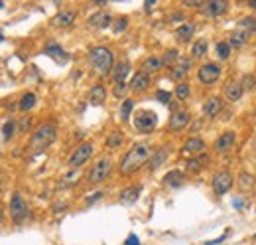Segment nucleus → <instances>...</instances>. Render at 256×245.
<instances>
[{
    "label": "nucleus",
    "instance_id": "obj_48",
    "mask_svg": "<svg viewBox=\"0 0 256 245\" xmlns=\"http://www.w3.org/2000/svg\"><path fill=\"white\" fill-rule=\"evenodd\" d=\"M249 6H251V8H256V0L255 2H249Z\"/></svg>",
    "mask_w": 256,
    "mask_h": 245
},
{
    "label": "nucleus",
    "instance_id": "obj_37",
    "mask_svg": "<svg viewBox=\"0 0 256 245\" xmlns=\"http://www.w3.org/2000/svg\"><path fill=\"white\" fill-rule=\"evenodd\" d=\"M217 53H219V57H221V59H227V57H229V53H231V46H229L227 42L217 44Z\"/></svg>",
    "mask_w": 256,
    "mask_h": 245
},
{
    "label": "nucleus",
    "instance_id": "obj_25",
    "mask_svg": "<svg viewBox=\"0 0 256 245\" xmlns=\"http://www.w3.org/2000/svg\"><path fill=\"white\" fill-rule=\"evenodd\" d=\"M193 32H195V28L191 26V24H183V26H179L177 30H175V38H177V42H189L191 38H193Z\"/></svg>",
    "mask_w": 256,
    "mask_h": 245
},
{
    "label": "nucleus",
    "instance_id": "obj_7",
    "mask_svg": "<svg viewBox=\"0 0 256 245\" xmlns=\"http://www.w3.org/2000/svg\"><path fill=\"white\" fill-rule=\"evenodd\" d=\"M221 77V67L217 63H205L199 67L197 71V79L203 83V85H213L217 79Z\"/></svg>",
    "mask_w": 256,
    "mask_h": 245
},
{
    "label": "nucleus",
    "instance_id": "obj_12",
    "mask_svg": "<svg viewBox=\"0 0 256 245\" xmlns=\"http://www.w3.org/2000/svg\"><path fill=\"white\" fill-rule=\"evenodd\" d=\"M223 95H225V99H227V101L235 103V101H239V99L245 95V85H243L241 81H231V83H227V85H225Z\"/></svg>",
    "mask_w": 256,
    "mask_h": 245
},
{
    "label": "nucleus",
    "instance_id": "obj_41",
    "mask_svg": "<svg viewBox=\"0 0 256 245\" xmlns=\"http://www.w3.org/2000/svg\"><path fill=\"white\" fill-rule=\"evenodd\" d=\"M158 101L160 103H170L171 101V93H168V91H158Z\"/></svg>",
    "mask_w": 256,
    "mask_h": 245
},
{
    "label": "nucleus",
    "instance_id": "obj_3",
    "mask_svg": "<svg viewBox=\"0 0 256 245\" xmlns=\"http://www.w3.org/2000/svg\"><path fill=\"white\" fill-rule=\"evenodd\" d=\"M57 137V129L53 125H42L36 129V133L32 135V141H30V148L32 152H42L45 150Z\"/></svg>",
    "mask_w": 256,
    "mask_h": 245
},
{
    "label": "nucleus",
    "instance_id": "obj_44",
    "mask_svg": "<svg viewBox=\"0 0 256 245\" xmlns=\"http://www.w3.org/2000/svg\"><path fill=\"white\" fill-rule=\"evenodd\" d=\"M171 20H177V22H181V20H185V14H179V12H175V14L171 16Z\"/></svg>",
    "mask_w": 256,
    "mask_h": 245
},
{
    "label": "nucleus",
    "instance_id": "obj_21",
    "mask_svg": "<svg viewBox=\"0 0 256 245\" xmlns=\"http://www.w3.org/2000/svg\"><path fill=\"white\" fill-rule=\"evenodd\" d=\"M105 99H107V91H105L103 85H95V87L89 91V103H91V105L99 107V105L105 103Z\"/></svg>",
    "mask_w": 256,
    "mask_h": 245
},
{
    "label": "nucleus",
    "instance_id": "obj_33",
    "mask_svg": "<svg viewBox=\"0 0 256 245\" xmlns=\"http://www.w3.org/2000/svg\"><path fill=\"white\" fill-rule=\"evenodd\" d=\"M207 162H209V156H207V154H201V156H195L193 160H189V162H187V168H189V170H197V168L205 166Z\"/></svg>",
    "mask_w": 256,
    "mask_h": 245
},
{
    "label": "nucleus",
    "instance_id": "obj_9",
    "mask_svg": "<svg viewBox=\"0 0 256 245\" xmlns=\"http://www.w3.org/2000/svg\"><path fill=\"white\" fill-rule=\"evenodd\" d=\"M231 186H233V176H231L229 170H221V172L215 174V178H213V190H215L217 196H225L231 190Z\"/></svg>",
    "mask_w": 256,
    "mask_h": 245
},
{
    "label": "nucleus",
    "instance_id": "obj_20",
    "mask_svg": "<svg viewBox=\"0 0 256 245\" xmlns=\"http://www.w3.org/2000/svg\"><path fill=\"white\" fill-rule=\"evenodd\" d=\"M205 150V143L201 141V139H189L185 145H183V148H181V152L183 154H199V152H203Z\"/></svg>",
    "mask_w": 256,
    "mask_h": 245
},
{
    "label": "nucleus",
    "instance_id": "obj_40",
    "mask_svg": "<svg viewBox=\"0 0 256 245\" xmlns=\"http://www.w3.org/2000/svg\"><path fill=\"white\" fill-rule=\"evenodd\" d=\"M253 184H255V178H253L251 174H247V172H245V174L241 176V186H243V188H247V186H253Z\"/></svg>",
    "mask_w": 256,
    "mask_h": 245
},
{
    "label": "nucleus",
    "instance_id": "obj_28",
    "mask_svg": "<svg viewBox=\"0 0 256 245\" xmlns=\"http://www.w3.org/2000/svg\"><path fill=\"white\" fill-rule=\"evenodd\" d=\"M18 107H20V111H32L34 107H36V95L34 93H26V95H22V99H20V103H18Z\"/></svg>",
    "mask_w": 256,
    "mask_h": 245
},
{
    "label": "nucleus",
    "instance_id": "obj_39",
    "mask_svg": "<svg viewBox=\"0 0 256 245\" xmlns=\"http://www.w3.org/2000/svg\"><path fill=\"white\" fill-rule=\"evenodd\" d=\"M127 28H128V20H127V18H123V20H117V22H115V26H113L115 34H123Z\"/></svg>",
    "mask_w": 256,
    "mask_h": 245
},
{
    "label": "nucleus",
    "instance_id": "obj_38",
    "mask_svg": "<svg viewBox=\"0 0 256 245\" xmlns=\"http://www.w3.org/2000/svg\"><path fill=\"white\" fill-rule=\"evenodd\" d=\"M177 61H179V59H177V51H175V49H171L170 53L164 55V65H171V67H173Z\"/></svg>",
    "mask_w": 256,
    "mask_h": 245
},
{
    "label": "nucleus",
    "instance_id": "obj_43",
    "mask_svg": "<svg viewBox=\"0 0 256 245\" xmlns=\"http://www.w3.org/2000/svg\"><path fill=\"white\" fill-rule=\"evenodd\" d=\"M125 245H140V242H138V238L136 236H128L127 244Z\"/></svg>",
    "mask_w": 256,
    "mask_h": 245
},
{
    "label": "nucleus",
    "instance_id": "obj_13",
    "mask_svg": "<svg viewBox=\"0 0 256 245\" xmlns=\"http://www.w3.org/2000/svg\"><path fill=\"white\" fill-rule=\"evenodd\" d=\"M189 69H191V61H189V59H179V61L171 67V79L177 81V83H181V79L187 77Z\"/></svg>",
    "mask_w": 256,
    "mask_h": 245
},
{
    "label": "nucleus",
    "instance_id": "obj_47",
    "mask_svg": "<svg viewBox=\"0 0 256 245\" xmlns=\"http://www.w3.org/2000/svg\"><path fill=\"white\" fill-rule=\"evenodd\" d=\"M235 206L241 210V208H243V200H235Z\"/></svg>",
    "mask_w": 256,
    "mask_h": 245
},
{
    "label": "nucleus",
    "instance_id": "obj_42",
    "mask_svg": "<svg viewBox=\"0 0 256 245\" xmlns=\"http://www.w3.org/2000/svg\"><path fill=\"white\" fill-rule=\"evenodd\" d=\"M183 6H189V8H201L203 4H201V2H193V0H183Z\"/></svg>",
    "mask_w": 256,
    "mask_h": 245
},
{
    "label": "nucleus",
    "instance_id": "obj_1",
    "mask_svg": "<svg viewBox=\"0 0 256 245\" xmlns=\"http://www.w3.org/2000/svg\"><path fill=\"white\" fill-rule=\"evenodd\" d=\"M152 154H154V150H152V145L150 143H136L125 154V158L121 162V174H125V176L134 174L148 160H152Z\"/></svg>",
    "mask_w": 256,
    "mask_h": 245
},
{
    "label": "nucleus",
    "instance_id": "obj_17",
    "mask_svg": "<svg viewBox=\"0 0 256 245\" xmlns=\"http://www.w3.org/2000/svg\"><path fill=\"white\" fill-rule=\"evenodd\" d=\"M249 38H251V34L247 32V30H241V28H237L235 32H233V36H231V42H229V46L233 48V49H241L247 42H249Z\"/></svg>",
    "mask_w": 256,
    "mask_h": 245
},
{
    "label": "nucleus",
    "instance_id": "obj_10",
    "mask_svg": "<svg viewBox=\"0 0 256 245\" xmlns=\"http://www.w3.org/2000/svg\"><path fill=\"white\" fill-rule=\"evenodd\" d=\"M189 111L187 109H175L173 113H171V117H170V131H173V133H177V131H181V129H185L187 125H189Z\"/></svg>",
    "mask_w": 256,
    "mask_h": 245
},
{
    "label": "nucleus",
    "instance_id": "obj_36",
    "mask_svg": "<svg viewBox=\"0 0 256 245\" xmlns=\"http://www.w3.org/2000/svg\"><path fill=\"white\" fill-rule=\"evenodd\" d=\"M132 109H134V103H132V99H127V101L123 103V107H121V119H123V121H127L128 117H130Z\"/></svg>",
    "mask_w": 256,
    "mask_h": 245
},
{
    "label": "nucleus",
    "instance_id": "obj_35",
    "mask_svg": "<svg viewBox=\"0 0 256 245\" xmlns=\"http://www.w3.org/2000/svg\"><path fill=\"white\" fill-rule=\"evenodd\" d=\"M239 28H241V30H245V28H247V32H249V34H253V32H256V20L255 18H245V20H241Z\"/></svg>",
    "mask_w": 256,
    "mask_h": 245
},
{
    "label": "nucleus",
    "instance_id": "obj_27",
    "mask_svg": "<svg viewBox=\"0 0 256 245\" xmlns=\"http://www.w3.org/2000/svg\"><path fill=\"white\" fill-rule=\"evenodd\" d=\"M162 65H164V61H160L158 57H148V59H144L142 69H144V73H156Z\"/></svg>",
    "mask_w": 256,
    "mask_h": 245
},
{
    "label": "nucleus",
    "instance_id": "obj_4",
    "mask_svg": "<svg viewBox=\"0 0 256 245\" xmlns=\"http://www.w3.org/2000/svg\"><path fill=\"white\" fill-rule=\"evenodd\" d=\"M111 170H113V158H111V156H103V158L91 168V172L87 174V180H89L91 184H101V182H105V180L109 178Z\"/></svg>",
    "mask_w": 256,
    "mask_h": 245
},
{
    "label": "nucleus",
    "instance_id": "obj_15",
    "mask_svg": "<svg viewBox=\"0 0 256 245\" xmlns=\"http://www.w3.org/2000/svg\"><path fill=\"white\" fill-rule=\"evenodd\" d=\"M221 111H223V101H221L219 97H211V99H207L205 105H203V113H205V117H209V119H215Z\"/></svg>",
    "mask_w": 256,
    "mask_h": 245
},
{
    "label": "nucleus",
    "instance_id": "obj_19",
    "mask_svg": "<svg viewBox=\"0 0 256 245\" xmlns=\"http://www.w3.org/2000/svg\"><path fill=\"white\" fill-rule=\"evenodd\" d=\"M111 16L107 14V12H97V14H93L91 18H89V26L91 28H99V30H105L107 26H111Z\"/></svg>",
    "mask_w": 256,
    "mask_h": 245
},
{
    "label": "nucleus",
    "instance_id": "obj_11",
    "mask_svg": "<svg viewBox=\"0 0 256 245\" xmlns=\"http://www.w3.org/2000/svg\"><path fill=\"white\" fill-rule=\"evenodd\" d=\"M227 8H229V4L225 0H209V2H205L201 6V10H203V14L207 18H219V16H223L227 12Z\"/></svg>",
    "mask_w": 256,
    "mask_h": 245
},
{
    "label": "nucleus",
    "instance_id": "obj_23",
    "mask_svg": "<svg viewBox=\"0 0 256 245\" xmlns=\"http://www.w3.org/2000/svg\"><path fill=\"white\" fill-rule=\"evenodd\" d=\"M75 22V12L71 10H61L53 18V26H71Z\"/></svg>",
    "mask_w": 256,
    "mask_h": 245
},
{
    "label": "nucleus",
    "instance_id": "obj_14",
    "mask_svg": "<svg viewBox=\"0 0 256 245\" xmlns=\"http://www.w3.org/2000/svg\"><path fill=\"white\" fill-rule=\"evenodd\" d=\"M43 53L49 55V57H53L57 63H65V61L69 59V53H67L61 46H57V44H47L45 49H43Z\"/></svg>",
    "mask_w": 256,
    "mask_h": 245
},
{
    "label": "nucleus",
    "instance_id": "obj_31",
    "mask_svg": "<svg viewBox=\"0 0 256 245\" xmlns=\"http://www.w3.org/2000/svg\"><path fill=\"white\" fill-rule=\"evenodd\" d=\"M14 131H16V123L14 121H4V125H2V143H8L12 139V135H14Z\"/></svg>",
    "mask_w": 256,
    "mask_h": 245
},
{
    "label": "nucleus",
    "instance_id": "obj_46",
    "mask_svg": "<svg viewBox=\"0 0 256 245\" xmlns=\"http://www.w3.org/2000/svg\"><path fill=\"white\" fill-rule=\"evenodd\" d=\"M152 6H154V0H148V2H146V10H150Z\"/></svg>",
    "mask_w": 256,
    "mask_h": 245
},
{
    "label": "nucleus",
    "instance_id": "obj_24",
    "mask_svg": "<svg viewBox=\"0 0 256 245\" xmlns=\"http://www.w3.org/2000/svg\"><path fill=\"white\" fill-rule=\"evenodd\" d=\"M168 148L166 147H162V148H158L154 154H152V160H150V170H156V168H160L164 162H166V158H168Z\"/></svg>",
    "mask_w": 256,
    "mask_h": 245
},
{
    "label": "nucleus",
    "instance_id": "obj_49",
    "mask_svg": "<svg viewBox=\"0 0 256 245\" xmlns=\"http://www.w3.org/2000/svg\"><path fill=\"white\" fill-rule=\"evenodd\" d=\"M255 238H256V236H255Z\"/></svg>",
    "mask_w": 256,
    "mask_h": 245
},
{
    "label": "nucleus",
    "instance_id": "obj_8",
    "mask_svg": "<svg viewBox=\"0 0 256 245\" xmlns=\"http://www.w3.org/2000/svg\"><path fill=\"white\" fill-rule=\"evenodd\" d=\"M91 154H93V143H83V145L71 154L69 166H71V168H81V166L91 158Z\"/></svg>",
    "mask_w": 256,
    "mask_h": 245
},
{
    "label": "nucleus",
    "instance_id": "obj_45",
    "mask_svg": "<svg viewBox=\"0 0 256 245\" xmlns=\"http://www.w3.org/2000/svg\"><path fill=\"white\" fill-rule=\"evenodd\" d=\"M191 129H193V133H197V131H199V129H201V121H195V123H193V127H191Z\"/></svg>",
    "mask_w": 256,
    "mask_h": 245
},
{
    "label": "nucleus",
    "instance_id": "obj_2",
    "mask_svg": "<svg viewBox=\"0 0 256 245\" xmlns=\"http://www.w3.org/2000/svg\"><path fill=\"white\" fill-rule=\"evenodd\" d=\"M89 61L93 65V69L99 73V75H109L111 71H115V57H113V51L105 46H97L89 51Z\"/></svg>",
    "mask_w": 256,
    "mask_h": 245
},
{
    "label": "nucleus",
    "instance_id": "obj_16",
    "mask_svg": "<svg viewBox=\"0 0 256 245\" xmlns=\"http://www.w3.org/2000/svg\"><path fill=\"white\" fill-rule=\"evenodd\" d=\"M148 85H150V77H148V73H144V71L136 73V75L130 79V91H134V93L146 91Z\"/></svg>",
    "mask_w": 256,
    "mask_h": 245
},
{
    "label": "nucleus",
    "instance_id": "obj_6",
    "mask_svg": "<svg viewBox=\"0 0 256 245\" xmlns=\"http://www.w3.org/2000/svg\"><path fill=\"white\" fill-rule=\"evenodd\" d=\"M10 216L16 224H22L28 218V204L18 192L12 194V198H10Z\"/></svg>",
    "mask_w": 256,
    "mask_h": 245
},
{
    "label": "nucleus",
    "instance_id": "obj_29",
    "mask_svg": "<svg viewBox=\"0 0 256 245\" xmlns=\"http://www.w3.org/2000/svg\"><path fill=\"white\" fill-rule=\"evenodd\" d=\"M164 182H166L168 186H171V188H177V186H181V182H183V174H181L179 170H173V172H170V174L164 178Z\"/></svg>",
    "mask_w": 256,
    "mask_h": 245
},
{
    "label": "nucleus",
    "instance_id": "obj_22",
    "mask_svg": "<svg viewBox=\"0 0 256 245\" xmlns=\"http://www.w3.org/2000/svg\"><path fill=\"white\" fill-rule=\"evenodd\" d=\"M233 145H235V133H223V135L217 139V143H215V150H217V152H225V150H229Z\"/></svg>",
    "mask_w": 256,
    "mask_h": 245
},
{
    "label": "nucleus",
    "instance_id": "obj_32",
    "mask_svg": "<svg viewBox=\"0 0 256 245\" xmlns=\"http://www.w3.org/2000/svg\"><path fill=\"white\" fill-rule=\"evenodd\" d=\"M205 53H207V42H205V40L195 42L193 48H191V55H193V57H203Z\"/></svg>",
    "mask_w": 256,
    "mask_h": 245
},
{
    "label": "nucleus",
    "instance_id": "obj_18",
    "mask_svg": "<svg viewBox=\"0 0 256 245\" xmlns=\"http://www.w3.org/2000/svg\"><path fill=\"white\" fill-rule=\"evenodd\" d=\"M128 73H130V65H128L127 61L117 63V65H115V71H113V81H115L117 85H125Z\"/></svg>",
    "mask_w": 256,
    "mask_h": 245
},
{
    "label": "nucleus",
    "instance_id": "obj_5",
    "mask_svg": "<svg viewBox=\"0 0 256 245\" xmlns=\"http://www.w3.org/2000/svg\"><path fill=\"white\" fill-rule=\"evenodd\" d=\"M156 125H158L156 113H152V111H148V109L136 111V115H134V129H136L138 133H152V131L156 129Z\"/></svg>",
    "mask_w": 256,
    "mask_h": 245
},
{
    "label": "nucleus",
    "instance_id": "obj_26",
    "mask_svg": "<svg viewBox=\"0 0 256 245\" xmlns=\"http://www.w3.org/2000/svg\"><path fill=\"white\" fill-rule=\"evenodd\" d=\"M138 196H140V186H128L127 190L121 194V202L123 204H134L136 200H138Z\"/></svg>",
    "mask_w": 256,
    "mask_h": 245
},
{
    "label": "nucleus",
    "instance_id": "obj_34",
    "mask_svg": "<svg viewBox=\"0 0 256 245\" xmlns=\"http://www.w3.org/2000/svg\"><path fill=\"white\" fill-rule=\"evenodd\" d=\"M189 91H191V89H189L187 83H177V85H175V97H177V99H187V97H189Z\"/></svg>",
    "mask_w": 256,
    "mask_h": 245
},
{
    "label": "nucleus",
    "instance_id": "obj_30",
    "mask_svg": "<svg viewBox=\"0 0 256 245\" xmlns=\"http://www.w3.org/2000/svg\"><path fill=\"white\" fill-rule=\"evenodd\" d=\"M123 141H125V135L121 133V131H117V133H111L109 137H107V147L109 148H117V147H121L123 145Z\"/></svg>",
    "mask_w": 256,
    "mask_h": 245
}]
</instances>
